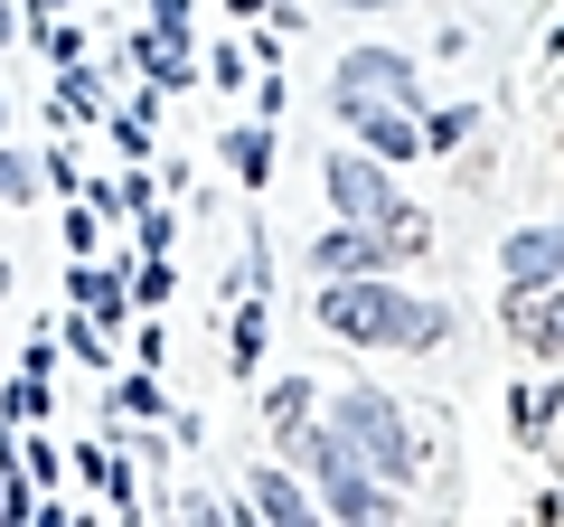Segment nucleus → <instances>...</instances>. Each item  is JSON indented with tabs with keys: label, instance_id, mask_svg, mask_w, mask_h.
I'll return each instance as SVG.
<instances>
[{
	"label": "nucleus",
	"instance_id": "nucleus-20",
	"mask_svg": "<svg viewBox=\"0 0 564 527\" xmlns=\"http://www.w3.org/2000/svg\"><path fill=\"white\" fill-rule=\"evenodd\" d=\"M0 39H10V10H0Z\"/></svg>",
	"mask_w": 564,
	"mask_h": 527
},
{
	"label": "nucleus",
	"instance_id": "nucleus-4",
	"mask_svg": "<svg viewBox=\"0 0 564 527\" xmlns=\"http://www.w3.org/2000/svg\"><path fill=\"white\" fill-rule=\"evenodd\" d=\"M329 207H339L348 226H404V217H414V207H395L377 151H339V161H329Z\"/></svg>",
	"mask_w": 564,
	"mask_h": 527
},
{
	"label": "nucleus",
	"instance_id": "nucleus-19",
	"mask_svg": "<svg viewBox=\"0 0 564 527\" xmlns=\"http://www.w3.org/2000/svg\"><path fill=\"white\" fill-rule=\"evenodd\" d=\"M39 10H47V20H57V10H66V0H39Z\"/></svg>",
	"mask_w": 564,
	"mask_h": 527
},
{
	"label": "nucleus",
	"instance_id": "nucleus-16",
	"mask_svg": "<svg viewBox=\"0 0 564 527\" xmlns=\"http://www.w3.org/2000/svg\"><path fill=\"white\" fill-rule=\"evenodd\" d=\"M122 415H161V386H151V377H122Z\"/></svg>",
	"mask_w": 564,
	"mask_h": 527
},
{
	"label": "nucleus",
	"instance_id": "nucleus-18",
	"mask_svg": "<svg viewBox=\"0 0 564 527\" xmlns=\"http://www.w3.org/2000/svg\"><path fill=\"white\" fill-rule=\"evenodd\" d=\"M151 20H161V29H180V20H188V0H151Z\"/></svg>",
	"mask_w": 564,
	"mask_h": 527
},
{
	"label": "nucleus",
	"instance_id": "nucleus-1",
	"mask_svg": "<svg viewBox=\"0 0 564 527\" xmlns=\"http://www.w3.org/2000/svg\"><path fill=\"white\" fill-rule=\"evenodd\" d=\"M321 321L339 330V340H358V348H443L452 340V311L443 302L395 292V283H377V273H329Z\"/></svg>",
	"mask_w": 564,
	"mask_h": 527
},
{
	"label": "nucleus",
	"instance_id": "nucleus-13",
	"mask_svg": "<svg viewBox=\"0 0 564 527\" xmlns=\"http://www.w3.org/2000/svg\"><path fill=\"white\" fill-rule=\"evenodd\" d=\"M226 151H236V170H245V180H263V170H273V132H263V122L226 132Z\"/></svg>",
	"mask_w": 564,
	"mask_h": 527
},
{
	"label": "nucleus",
	"instance_id": "nucleus-7",
	"mask_svg": "<svg viewBox=\"0 0 564 527\" xmlns=\"http://www.w3.org/2000/svg\"><path fill=\"white\" fill-rule=\"evenodd\" d=\"M348 122H358V142L377 151V161H414V151H433V142H423V122L404 114V104H358Z\"/></svg>",
	"mask_w": 564,
	"mask_h": 527
},
{
	"label": "nucleus",
	"instance_id": "nucleus-5",
	"mask_svg": "<svg viewBox=\"0 0 564 527\" xmlns=\"http://www.w3.org/2000/svg\"><path fill=\"white\" fill-rule=\"evenodd\" d=\"M339 114H358V104H414V66L404 57H386V47H358V57L339 66Z\"/></svg>",
	"mask_w": 564,
	"mask_h": 527
},
{
	"label": "nucleus",
	"instance_id": "nucleus-11",
	"mask_svg": "<svg viewBox=\"0 0 564 527\" xmlns=\"http://www.w3.org/2000/svg\"><path fill=\"white\" fill-rule=\"evenodd\" d=\"M555 406H564L555 386H518V396H508V424H518V443H536V433L555 424Z\"/></svg>",
	"mask_w": 564,
	"mask_h": 527
},
{
	"label": "nucleus",
	"instance_id": "nucleus-3",
	"mask_svg": "<svg viewBox=\"0 0 564 527\" xmlns=\"http://www.w3.org/2000/svg\"><path fill=\"white\" fill-rule=\"evenodd\" d=\"M329 424H339L348 443H358L367 462L386 471V481H414V471H423V443H414V433H404V415L386 406L377 386H348V396H339V415H329Z\"/></svg>",
	"mask_w": 564,
	"mask_h": 527
},
{
	"label": "nucleus",
	"instance_id": "nucleus-22",
	"mask_svg": "<svg viewBox=\"0 0 564 527\" xmlns=\"http://www.w3.org/2000/svg\"><path fill=\"white\" fill-rule=\"evenodd\" d=\"M0 122H10V104H0Z\"/></svg>",
	"mask_w": 564,
	"mask_h": 527
},
{
	"label": "nucleus",
	"instance_id": "nucleus-9",
	"mask_svg": "<svg viewBox=\"0 0 564 527\" xmlns=\"http://www.w3.org/2000/svg\"><path fill=\"white\" fill-rule=\"evenodd\" d=\"M132 66H141L151 85H188V47H180V29H161V20H151V29L132 39Z\"/></svg>",
	"mask_w": 564,
	"mask_h": 527
},
{
	"label": "nucleus",
	"instance_id": "nucleus-21",
	"mask_svg": "<svg viewBox=\"0 0 564 527\" xmlns=\"http://www.w3.org/2000/svg\"><path fill=\"white\" fill-rule=\"evenodd\" d=\"M0 292H10V264H0Z\"/></svg>",
	"mask_w": 564,
	"mask_h": 527
},
{
	"label": "nucleus",
	"instance_id": "nucleus-12",
	"mask_svg": "<svg viewBox=\"0 0 564 527\" xmlns=\"http://www.w3.org/2000/svg\"><path fill=\"white\" fill-rule=\"evenodd\" d=\"M47 180V161H20V151H0V207H29Z\"/></svg>",
	"mask_w": 564,
	"mask_h": 527
},
{
	"label": "nucleus",
	"instance_id": "nucleus-10",
	"mask_svg": "<svg viewBox=\"0 0 564 527\" xmlns=\"http://www.w3.org/2000/svg\"><path fill=\"white\" fill-rule=\"evenodd\" d=\"M254 508H263V518H282V527L311 518V499H302V481H292V471H254Z\"/></svg>",
	"mask_w": 564,
	"mask_h": 527
},
{
	"label": "nucleus",
	"instance_id": "nucleus-8",
	"mask_svg": "<svg viewBox=\"0 0 564 527\" xmlns=\"http://www.w3.org/2000/svg\"><path fill=\"white\" fill-rule=\"evenodd\" d=\"M508 321H518L527 340L545 348V358H564V283H545V292H518V302H508Z\"/></svg>",
	"mask_w": 564,
	"mask_h": 527
},
{
	"label": "nucleus",
	"instance_id": "nucleus-15",
	"mask_svg": "<svg viewBox=\"0 0 564 527\" xmlns=\"http://www.w3.org/2000/svg\"><path fill=\"white\" fill-rule=\"evenodd\" d=\"M470 122H480V114H470V104H452V114H433V122H423V142H433V151H452V142L470 132Z\"/></svg>",
	"mask_w": 564,
	"mask_h": 527
},
{
	"label": "nucleus",
	"instance_id": "nucleus-17",
	"mask_svg": "<svg viewBox=\"0 0 564 527\" xmlns=\"http://www.w3.org/2000/svg\"><path fill=\"white\" fill-rule=\"evenodd\" d=\"M311 415V386H273V424H302Z\"/></svg>",
	"mask_w": 564,
	"mask_h": 527
},
{
	"label": "nucleus",
	"instance_id": "nucleus-6",
	"mask_svg": "<svg viewBox=\"0 0 564 527\" xmlns=\"http://www.w3.org/2000/svg\"><path fill=\"white\" fill-rule=\"evenodd\" d=\"M499 264H508V283H518V292H545V283H564V226H518Z\"/></svg>",
	"mask_w": 564,
	"mask_h": 527
},
{
	"label": "nucleus",
	"instance_id": "nucleus-2",
	"mask_svg": "<svg viewBox=\"0 0 564 527\" xmlns=\"http://www.w3.org/2000/svg\"><path fill=\"white\" fill-rule=\"evenodd\" d=\"M302 462H311V481H321L329 518H395V481H386V471L367 462L339 424H329V433H302Z\"/></svg>",
	"mask_w": 564,
	"mask_h": 527
},
{
	"label": "nucleus",
	"instance_id": "nucleus-14",
	"mask_svg": "<svg viewBox=\"0 0 564 527\" xmlns=\"http://www.w3.org/2000/svg\"><path fill=\"white\" fill-rule=\"evenodd\" d=\"M66 292H76L85 311H113L122 302V283H113V273H95V264H66Z\"/></svg>",
	"mask_w": 564,
	"mask_h": 527
}]
</instances>
